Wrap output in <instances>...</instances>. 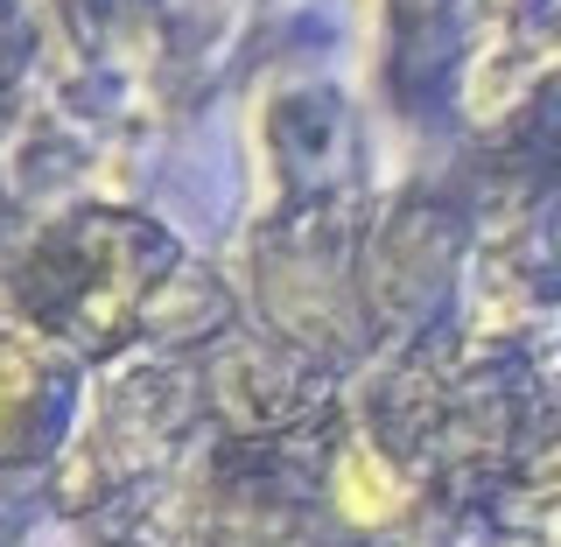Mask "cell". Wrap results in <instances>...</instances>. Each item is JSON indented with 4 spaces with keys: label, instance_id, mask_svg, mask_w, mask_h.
<instances>
[{
    "label": "cell",
    "instance_id": "cell-1",
    "mask_svg": "<svg viewBox=\"0 0 561 547\" xmlns=\"http://www.w3.org/2000/svg\"><path fill=\"white\" fill-rule=\"evenodd\" d=\"M43 421V365L0 338V456H14Z\"/></svg>",
    "mask_w": 561,
    "mask_h": 547
},
{
    "label": "cell",
    "instance_id": "cell-2",
    "mask_svg": "<svg viewBox=\"0 0 561 547\" xmlns=\"http://www.w3.org/2000/svg\"><path fill=\"white\" fill-rule=\"evenodd\" d=\"M554 547H561V540H554Z\"/></svg>",
    "mask_w": 561,
    "mask_h": 547
}]
</instances>
